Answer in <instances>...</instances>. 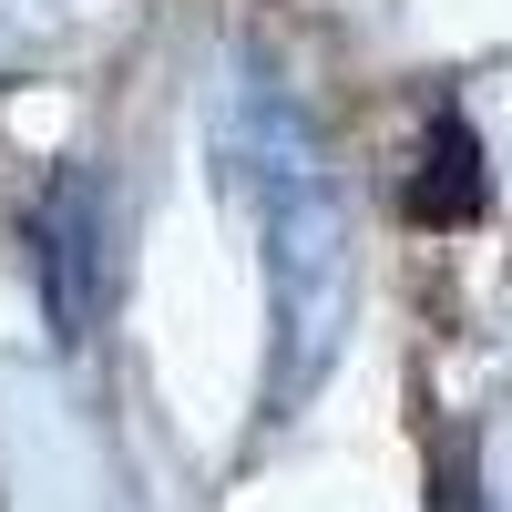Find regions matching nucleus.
Returning a JSON list of instances; mask_svg holds the SVG:
<instances>
[{
  "label": "nucleus",
  "mask_w": 512,
  "mask_h": 512,
  "mask_svg": "<svg viewBox=\"0 0 512 512\" xmlns=\"http://www.w3.org/2000/svg\"><path fill=\"white\" fill-rule=\"evenodd\" d=\"M236 134H246L256 236H267V400L297 410L349 328V205H338L318 123L277 93V72H246Z\"/></svg>",
  "instance_id": "1"
},
{
  "label": "nucleus",
  "mask_w": 512,
  "mask_h": 512,
  "mask_svg": "<svg viewBox=\"0 0 512 512\" xmlns=\"http://www.w3.org/2000/svg\"><path fill=\"white\" fill-rule=\"evenodd\" d=\"M410 226H482V205H492V164H482V134H472V113L441 103L431 123H420V154H410Z\"/></svg>",
  "instance_id": "2"
}]
</instances>
